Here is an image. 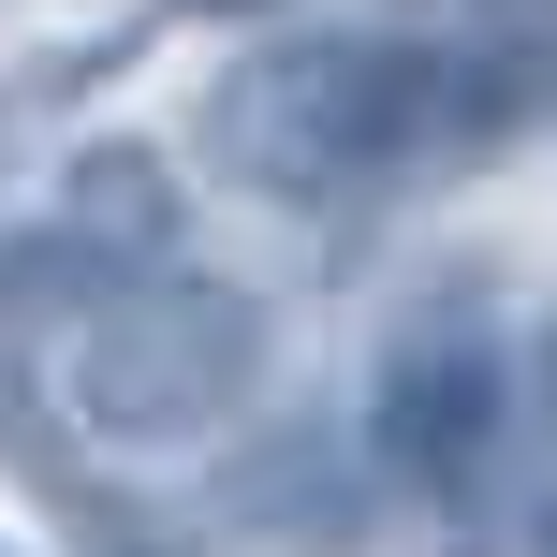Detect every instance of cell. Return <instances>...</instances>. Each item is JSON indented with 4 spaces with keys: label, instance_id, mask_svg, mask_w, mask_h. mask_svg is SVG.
Returning <instances> with one entry per match:
<instances>
[{
    "label": "cell",
    "instance_id": "cell-1",
    "mask_svg": "<svg viewBox=\"0 0 557 557\" xmlns=\"http://www.w3.org/2000/svg\"><path fill=\"white\" fill-rule=\"evenodd\" d=\"M543 103H557L543 29H455V45H411V29H278V45L206 74L191 147L250 206H352V191H396V176L484 162Z\"/></svg>",
    "mask_w": 557,
    "mask_h": 557
},
{
    "label": "cell",
    "instance_id": "cell-2",
    "mask_svg": "<svg viewBox=\"0 0 557 557\" xmlns=\"http://www.w3.org/2000/svg\"><path fill=\"white\" fill-rule=\"evenodd\" d=\"M264 352H278V323H264L250 278L147 250V264H103L88 308L59 323L45 411L103 455H176L206 425H235V396H264Z\"/></svg>",
    "mask_w": 557,
    "mask_h": 557
},
{
    "label": "cell",
    "instance_id": "cell-3",
    "mask_svg": "<svg viewBox=\"0 0 557 557\" xmlns=\"http://www.w3.org/2000/svg\"><path fill=\"white\" fill-rule=\"evenodd\" d=\"M352 441H367V470H382L396 499H425V513H484L513 484V455H529V337H513V308L484 294L470 264L396 308Z\"/></svg>",
    "mask_w": 557,
    "mask_h": 557
},
{
    "label": "cell",
    "instance_id": "cell-4",
    "mask_svg": "<svg viewBox=\"0 0 557 557\" xmlns=\"http://www.w3.org/2000/svg\"><path fill=\"white\" fill-rule=\"evenodd\" d=\"M221 513H235V543H264V557H367L382 470H367L352 425H264L221 470Z\"/></svg>",
    "mask_w": 557,
    "mask_h": 557
},
{
    "label": "cell",
    "instance_id": "cell-5",
    "mask_svg": "<svg viewBox=\"0 0 557 557\" xmlns=\"http://www.w3.org/2000/svg\"><path fill=\"white\" fill-rule=\"evenodd\" d=\"M59 235H88L103 264H133V250H176V176L147 162V147H74V176H59V206H45Z\"/></svg>",
    "mask_w": 557,
    "mask_h": 557
},
{
    "label": "cell",
    "instance_id": "cell-6",
    "mask_svg": "<svg viewBox=\"0 0 557 557\" xmlns=\"http://www.w3.org/2000/svg\"><path fill=\"white\" fill-rule=\"evenodd\" d=\"M529 441H543V470H557V308H543V337H529Z\"/></svg>",
    "mask_w": 557,
    "mask_h": 557
},
{
    "label": "cell",
    "instance_id": "cell-7",
    "mask_svg": "<svg viewBox=\"0 0 557 557\" xmlns=\"http://www.w3.org/2000/svg\"><path fill=\"white\" fill-rule=\"evenodd\" d=\"M162 15H278V0H162Z\"/></svg>",
    "mask_w": 557,
    "mask_h": 557
},
{
    "label": "cell",
    "instance_id": "cell-8",
    "mask_svg": "<svg viewBox=\"0 0 557 557\" xmlns=\"http://www.w3.org/2000/svg\"><path fill=\"white\" fill-rule=\"evenodd\" d=\"M543 59H557V15H543Z\"/></svg>",
    "mask_w": 557,
    "mask_h": 557
}]
</instances>
